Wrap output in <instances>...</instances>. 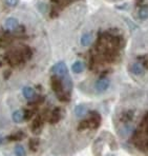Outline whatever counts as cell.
<instances>
[{"label":"cell","instance_id":"1","mask_svg":"<svg viewBox=\"0 0 148 156\" xmlns=\"http://www.w3.org/2000/svg\"><path fill=\"white\" fill-rule=\"evenodd\" d=\"M51 72L56 75V76H60V77H64V76H66V75H68L67 66L63 61L57 62L56 65L53 66Z\"/></svg>","mask_w":148,"mask_h":156},{"label":"cell","instance_id":"2","mask_svg":"<svg viewBox=\"0 0 148 156\" xmlns=\"http://www.w3.org/2000/svg\"><path fill=\"white\" fill-rule=\"evenodd\" d=\"M109 86H110V81L108 78H100L95 82V90L98 93H103V92L107 91Z\"/></svg>","mask_w":148,"mask_h":156},{"label":"cell","instance_id":"3","mask_svg":"<svg viewBox=\"0 0 148 156\" xmlns=\"http://www.w3.org/2000/svg\"><path fill=\"white\" fill-rule=\"evenodd\" d=\"M18 27H19V20L16 17H8L3 23V29L8 32L16 31Z\"/></svg>","mask_w":148,"mask_h":156},{"label":"cell","instance_id":"4","mask_svg":"<svg viewBox=\"0 0 148 156\" xmlns=\"http://www.w3.org/2000/svg\"><path fill=\"white\" fill-rule=\"evenodd\" d=\"M129 70H130V72L133 73V75H136V76H142V75H144V73H145L144 66H143L142 63H140V62L131 63Z\"/></svg>","mask_w":148,"mask_h":156},{"label":"cell","instance_id":"5","mask_svg":"<svg viewBox=\"0 0 148 156\" xmlns=\"http://www.w3.org/2000/svg\"><path fill=\"white\" fill-rule=\"evenodd\" d=\"M92 40H94V35H92V32H87V33H84L80 38V43L82 47H88V45L92 44Z\"/></svg>","mask_w":148,"mask_h":156},{"label":"cell","instance_id":"6","mask_svg":"<svg viewBox=\"0 0 148 156\" xmlns=\"http://www.w3.org/2000/svg\"><path fill=\"white\" fill-rule=\"evenodd\" d=\"M22 95H23V97L25 98L26 100H29V101H31V100H33L34 98L36 97V92L34 90L32 87H24L23 89H22Z\"/></svg>","mask_w":148,"mask_h":156},{"label":"cell","instance_id":"7","mask_svg":"<svg viewBox=\"0 0 148 156\" xmlns=\"http://www.w3.org/2000/svg\"><path fill=\"white\" fill-rule=\"evenodd\" d=\"M11 117H12L13 122L17 123V125H18V123L23 122V120H24L23 111H21V110H15V111H14L13 113H12Z\"/></svg>","mask_w":148,"mask_h":156},{"label":"cell","instance_id":"8","mask_svg":"<svg viewBox=\"0 0 148 156\" xmlns=\"http://www.w3.org/2000/svg\"><path fill=\"white\" fill-rule=\"evenodd\" d=\"M74 112H75L76 117L82 118V117H84L86 115V113H87V108H86L85 105H78L76 108H75Z\"/></svg>","mask_w":148,"mask_h":156},{"label":"cell","instance_id":"9","mask_svg":"<svg viewBox=\"0 0 148 156\" xmlns=\"http://www.w3.org/2000/svg\"><path fill=\"white\" fill-rule=\"evenodd\" d=\"M84 69H85V66H84V63L82 62L81 60L75 61L72 66V71L75 73V74H81V73L84 71Z\"/></svg>","mask_w":148,"mask_h":156},{"label":"cell","instance_id":"10","mask_svg":"<svg viewBox=\"0 0 148 156\" xmlns=\"http://www.w3.org/2000/svg\"><path fill=\"white\" fill-rule=\"evenodd\" d=\"M14 154L15 156H26V152L25 149L22 144H17L14 148Z\"/></svg>","mask_w":148,"mask_h":156},{"label":"cell","instance_id":"11","mask_svg":"<svg viewBox=\"0 0 148 156\" xmlns=\"http://www.w3.org/2000/svg\"><path fill=\"white\" fill-rule=\"evenodd\" d=\"M133 127L131 125H125L124 127H122L120 134H121V136L125 137V136H127V135L130 134V133L133 132Z\"/></svg>","mask_w":148,"mask_h":156},{"label":"cell","instance_id":"12","mask_svg":"<svg viewBox=\"0 0 148 156\" xmlns=\"http://www.w3.org/2000/svg\"><path fill=\"white\" fill-rule=\"evenodd\" d=\"M138 18L141 20H145L148 18V8H142L138 12Z\"/></svg>","mask_w":148,"mask_h":156},{"label":"cell","instance_id":"13","mask_svg":"<svg viewBox=\"0 0 148 156\" xmlns=\"http://www.w3.org/2000/svg\"><path fill=\"white\" fill-rule=\"evenodd\" d=\"M4 2H5V4L8 6L14 8V6H16L18 3H19V0H4Z\"/></svg>","mask_w":148,"mask_h":156}]
</instances>
